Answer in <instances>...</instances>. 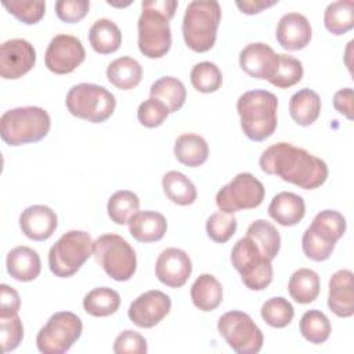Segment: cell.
<instances>
[{
	"instance_id": "cell-7",
	"label": "cell",
	"mask_w": 354,
	"mask_h": 354,
	"mask_svg": "<svg viewBox=\"0 0 354 354\" xmlns=\"http://www.w3.org/2000/svg\"><path fill=\"white\" fill-rule=\"evenodd\" d=\"M71 115L91 122L102 123L109 119L116 108L115 95L105 87L94 83H79L69 88L65 98Z\"/></svg>"
},
{
	"instance_id": "cell-35",
	"label": "cell",
	"mask_w": 354,
	"mask_h": 354,
	"mask_svg": "<svg viewBox=\"0 0 354 354\" xmlns=\"http://www.w3.org/2000/svg\"><path fill=\"white\" fill-rule=\"evenodd\" d=\"M246 236L253 239L263 254L270 260H274L279 253L281 235L271 223L266 220L253 221L246 230Z\"/></svg>"
},
{
	"instance_id": "cell-21",
	"label": "cell",
	"mask_w": 354,
	"mask_h": 354,
	"mask_svg": "<svg viewBox=\"0 0 354 354\" xmlns=\"http://www.w3.org/2000/svg\"><path fill=\"white\" fill-rule=\"evenodd\" d=\"M6 266L8 274L19 282L33 281L41 271L40 256L29 246H17L11 249L7 253Z\"/></svg>"
},
{
	"instance_id": "cell-15",
	"label": "cell",
	"mask_w": 354,
	"mask_h": 354,
	"mask_svg": "<svg viewBox=\"0 0 354 354\" xmlns=\"http://www.w3.org/2000/svg\"><path fill=\"white\" fill-rule=\"evenodd\" d=\"M171 310L170 297L162 290H148L134 299L129 307L127 315L138 328H153Z\"/></svg>"
},
{
	"instance_id": "cell-22",
	"label": "cell",
	"mask_w": 354,
	"mask_h": 354,
	"mask_svg": "<svg viewBox=\"0 0 354 354\" xmlns=\"http://www.w3.org/2000/svg\"><path fill=\"white\" fill-rule=\"evenodd\" d=\"M268 214L274 221L283 227L296 225L306 214L304 199L297 194L282 191L271 199Z\"/></svg>"
},
{
	"instance_id": "cell-31",
	"label": "cell",
	"mask_w": 354,
	"mask_h": 354,
	"mask_svg": "<svg viewBox=\"0 0 354 354\" xmlns=\"http://www.w3.org/2000/svg\"><path fill=\"white\" fill-rule=\"evenodd\" d=\"M288 290L295 301L300 304L313 303L319 295V277L310 268H299L290 275Z\"/></svg>"
},
{
	"instance_id": "cell-2",
	"label": "cell",
	"mask_w": 354,
	"mask_h": 354,
	"mask_svg": "<svg viewBox=\"0 0 354 354\" xmlns=\"http://www.w3.org/2000/svg\"><path fill=\"white\" fill-rule=\"evenodd\" d=\"M176 0H147L138 18V48L148 58H162L171 47L169 21L174 17Z\"/></svg>"
},
{
	"instance_id": "cell-13",
	"label": "cell",
	"mask_w": 354,
	"mask_h": 354,
	"mask_svg": "<svg viewBox=\"0 0 354 354\" xmlns=\"http://www.w3.org/2000/svg\"><path fill=\"white\" fill-rule=\"evenodd\" d=\"M86 58L82 41L72 35H57L51 39L44 54V62L48 71L57 75L73 72Z\"/></svg>"
},
{
	"instance_id": "cell-23",
	"label": "cell",
	"mask_w": 354,
	"mask_h": 354,
	"mask_svg": "<svg viewBox=\"0 0 354 354\" xmlns=\"http://www.w3.org/2000/svg\"><path fill=\"white\" fill-rule=\"evenodd\" d=\"M167 230V221L162 213L144 210L137 212L129 221L131 236L144 243L160 241Z\"/></svg>"
},
{
	"instance_id": "cell-36",
	"label": "cell",
	"mask_w": 354,
	"mask_h": 354,
	"mask_svg": "<svg viewBox=\"0 0 354 354\" xmlns=\"http://www.w3.org/2000/svg\"><path fill=\"white\" fill-rule=\"evenodd\" d=\"M138 209H140V199L134 192L129 189L116 191L109 198L106 205L109 218L119 225L129 224L130 218L138 212Z\"/></svg>"
},
{
	"instance_id": "cell-14",
	"label": "cell",
	"mask_w": 354,
	"mask_h": 354,
	"mask_svg": "<svg viewBox=\"0 0 354 354\" xmlns=\"http://www.w3.org/2000/svg\"><path fill=\"white\" fill-rule=\"evenodd\" d=\"M36 64V50L25 39L6 40L0 47V76L15 80L26 75Z\"/></svg>"
},
{
	"instance_id": "cell-42",
	"label": "cell",
	"mask_w": 354,
	"mask_h": 354,
	"mask_svg": "<svg viewBox=\"0 0 354 354\" xmlns=\"http://www.w3.org/2000/svg\"><path fill=\"white\" fill-rule=\"evenodd\" d=\"M6 10L18 18L21 22L26 25L37 24L46 12V3L44 1H21V0H11L3 1Z\"/></svg>"
},
{
	"instance_id": "cell-27",
	"label": "cell",
	"mask_w": 354,
	"mask_h": 354,
	"mask_svg": "<svg viewBox=\"0 0 354 354\" xmlns=\"http://www.w3.org/2000/svg\"><path fill=\"white\" fill-rule=\"evenodd\" d=\"M174 156L188 167H198L207 160L209 145L202 136L185 133L174 142Z\"/></svg>"
},
{
	"instance_id": "cell-49",
	"label": "cell",
	"mask_w": 354,
	"mask_h": 354,
	"mask_svg": "<svg viewBox=\"0 0 354 354\" xmlns=\"http://www.w3.org/2000/svg\"><path fill=\"white\" fill-rule=\"evenodd\" d=\"M278 1H264V0H243V1H235L236 7L241 10V12L248 14V15H253V14H259L260 11H263L264 8H268L274 4H277Z\"/></svg>"
},
{
	"instance_id": "cell-1",
	"label": "cell",
	"mask_w": 354,
	"mask_h": 354,
	"mask_svg": "<svg viewBox=\"0 0 354 354\" xmlns=\"http://www.w3.org/2000/svg\"><path fill=\"white\" fill-rule=\"evenodd\" d=\"M260 169L303 189H315L328 178L326 163L290 142H277L263 151Z\"/></svg>"
},
{
	"instance_id": "cell-43",
	"label": "cell",
	"mask_w": 354,
	"mask_h": 354,
	"mask_svg": "<svg viewBox=\"0 0 354 354\" xmlns=\"http://www.w3.org/2000/svg\"><path fill=\"white\" fill-rule=\"evenodd\" d=\"M169 113L170 112L167 106L162 101L153 97H149L148 100L140 104L137 109V119L142 126L153 129L160 126L166 120Z\"/></svg>"
},
{
	"instance_id": "cell-45",
	"label": "cell",
	"mask_w": 354,
	"mask_h": 354,
	"mask_svg": "<svg viewBox=\"0 0 354 354\" xmlns=\"http://www.w3.org/2000/svg\"><path fill=\"white\" fill-rule=\"evenodd\" d=\"M112 350L116 354H145L148 351V346L141 333L126 329L116 336Z\"/></svg>"
},
{
	"instance_id": "cell-5",
	"label": "cell",
	"mask_w": 354,
	"mask_h": 354,
	"mask_svg": "<svg viewBox=\"0 0 354 354\" xmlns=\"http://www.w3.org/2000/svg\"><path fill=\"white\" fill-rule=\"evenodd\" d=\"M220 21L221 7L217 1H191L183 18L185 44L195 53L209 51L216 43Z\"/></svg>"
},
{
	"instance_id": "cell-40",
	"label": "cell",
	"mask_w": 354,
	"mask_h": 354,
	"mask_svg": "<svg viewBox=\"0 0 354 354\" xmlns=\"http://www.w3.org/2000/svg\"><path fill=\"white\" fill-rule=\"evenodd\" d=\"M260 314L267 325L272 328H285L292 322L295 310L290 301L282 296H277L264 301Z\"/></svg>"
},
{
	"instance_id": "cell-28",
	"label": "cell",
	"mask_w": 354,
	"mask_h": 354,
	"mask_svg": "<svg viewBox=\"0 0 354 354\" xmlns=\"http://www.w3.org/2000/svg\"><path fill=\"white\" fill-rule=\"evenodd\" d=\"M106 77L119 90H131L137 87L142 77L140 62L131 57H120L106 66Z\"/></svg>"
},
{
	"instance_id": "cell-32",
	"label": "cell",
	"mask_w": 354,
	"mask_h": 354,
	"mask_svg": "<svg viewBox=\"0 0 354 354\" xmlns=\"http://www.w3.org/2000/svg\"><path fill=\"white\" fill-rule=\"evenodd\" d=\"M162 187L166 196L176 205L188 206L195 202L198 192L194 183L177 170L167 171L162 178Z\"/></svg>"
},
{
	"instance_id": "cell-47",
	"label": "cell",
	"mask_w": 354,
	"mask_h": 354,
	"mask_svg": "<svg viewBox=\"0 0 354 354\" xmlns=\"http://www.w3.org/2000/svg\"><path fill=\"white\" fill-rule=\"evenodd\" d=\"M21 307V299L18 292L6 285H0V317H10L18 314Z\"/></svg>"
},
{
	"instance_id": "cell-8",
	"label": "cell",
	"mask_w": 354,
	"mask_h": 354,
	"mask_svg": "<svg viewBox=\"0 0 354 354\" xmlns=\"http://www.w3.org/2000/svg\"><path fill=\"white\" fill-rule=\"evenodd\" d=\"M93 256L104 271L115 281H129L137 270L133 246L118 234H104L93 243Z\"/></svg>"
},
{
	"instance_id": "cell-3",
	"label": "cell",
	"mask_w": 354,
	"mask_h": 354,
	"mask_svg": "<svg viewBox=\"0 0 354 354\" xmlns=\"http://www.w3.org/2000/svg\"><path fill=\"white\" fill-rule=\"evenodd\" d=\"M236 111L241 129L252 141H264L271 137L278 124V98L267 90H250L239 95Z\"/></svg>"
},
{
	"instance_id": "cell-19",
	"label": "cell",
	"mask_w": 354,
	"mask_h": 354,
	"mask_svg": "<svg viewBox=\"0 0 354 354\" xmlns=\"http://www.w3.org/2000/svg\"><path fill=\"white\" fill-rule=\"evenodd\" d=\"M58 225L55 212L46 205H32L19 216V228L32 241L48 239Z\"/></svg>"
},
{
	"instance_id": "cell-39",
	"label": "cell",
	"mask_w": 354,
	"mask_h": 354,
	"mask_svg": "<svg viewBox=\"0 0 354 354\" xmlns=\"http://www.w3.org/2000/svg\"><path fill=\"white\" fill-rule=\"evenodd\" d=\"M192 86L199 91V93H214L221 87L223 83V73L220 68L210 61H203L191 69L189 75Z\"/></svg>"
},
{
	"instance_id": "cell-38",
	"label": "cell",
	"mask_w": 354,
	"mask_h": 354,
	"mask_svg": "<svg viewBox=\"0 0 354 354\" xmlns=\"http://www.w3.org/2000/svg\"><path fill=\"white\" fill-rule=\"evenodd\" d=\"M303 64L288 54H278L277 66L268 82L279 88H289L299 83L303 77Z\"/></svg>"
},
{
	"instance_id": "cell-33",
	"label": "cell",
	"mask_w": 354,
	"mask_h": 354,
	"mask_svg": "<svg viewBox=\"0 0 354 354\" xmlns=\"http://www.w3.org/2000/svg\"><path fill=\"white\" fill-rule=\"evenodd\" d=\"M324 25L336 36L351 30L354 26V1L337 0L328 4L324 12Z\"/></svg>"
},
{
	"instance_id": "cell-17",
	"label": "cell",
	"mask_w": 354,
	"mask_h": 354,
	"mask_svg": "<svg viewBox=\"0 0 354 354\" xmlns=\"http://www.w3.org/2000/svg\"><path fill=\"white\" fill-rule=\"evenodd\" d=\"M313 29L308 19L299 12H288L281 17L277 25L275 36L279 46L289 51H297L311 40Z\"/></svg>"
},
{
	"instance_id": "cell-41",
	"label": "cell",
	"mask_w": 354,
	"mask_h": 354,
	"mask_svg": "<svg viewBox=\"0 0 354 354\" xmlns=\"http://www.w3.org/2000/svg\"><path fill=\"white\" fill-rule=\"evenodd\" d=\"M236 227L238 221L234 213L216 212L210 214L206 221L207 236L217 243H225L227 241H230L235 234Z\"/></svg>"
},
{
	"instance_id": "cell-44",
	"label": "cell",
	"mask_w": 354,
	"mask_h": 354,
	"mask_svg": "<svg viewBox=\"0 0 354 354\" xmlns=\"http://www.w3.org/2000/svg\"><path fill=\"white\" fill-rule=\"evenodd\" d=\"M24 337V325L18 314L10 317H0V339L3 351L15 350Z\"/></svg>"
},
{
	"instance_id": "cell-6",
	"label": "cell",
	"mask_w": 354,
	"mask_h": 354,
	"mask_svg": "<svg viewBox=\"0 0 354 354\" xmlns=\"http://www.w3.org/2000/svg\"><path fill=\"white\" fill-rule=\"evenodd\" d=\"M90 234L82 230L65 232L48 250V267L55 277L69 278L93 256Z\"/></svg>"
},
{
	"instance_id": "cell-16",
	"label": "cell",
	"mask_w": 354,
	"mask_h": 354,
	"mask_svg": "<svg viewBox=\"0 0 354 354\" xmlns=\"http://www.w3.org/2000/svg\"><path fill=\"white\" fill-rule=\"evenodd\" d=\"M192 272V263L187 252L178 248L165 249L156 259V278L169 288H181Z\"/></svg>"
},
{
	"instance_id": "cell-30",
	"label": "cell",
	"mask_w": 354,
	"mask_h": 354,
	"mask_svg": "<svg viewBox=\"0 0 354 354\" xmlns=\"http://www.w3.org/2000/svg\"><path fill=\"white\" fill-rule=\"evenodd\" d=\"M151 97L162 101L170 113L181 109L187 100V90L181 80L173 76H163L155 80L149 88Z\"/></svg>"
},
{
	"instance_id": "cell-46",
	"label": "cell",
	"mask_w": 354,
	"mask_h": 354,
	"mask_svg": "<svg viewBox=\"0 0 354 354\" xmlns=\"http://www.w3.org/2000/svg\"><path fill=\"white\" fill-rule=\"evenodd\" d=\"M90 8L87 0H61L55 3L57 17L68 24H75L83 19Z\"/></svg>"
},
{
	"instance_id": "cell-11",
	"label": "cell",
	"mask_w": 354,
	"mask_h": 354,
	"mask_svg": "<svg viewBox=\"0 0 354 354\" xmlns=\"http://www.w3.org/2000/svg\"><path fill=\"white\" fill-rule=\"evenodd\" d=\"M217 330L238 354H257L263 347V332L246 313L232 310L223 314Z\"/></svg>"
},
{
	"instance_id": "cell-10",
	"label": "cell",
	"mask_w": 354,
	"mask_h": 354,
	"mask_svg": "<svg viewBox=\"0 0 354 354\" xmlns=\"http://www.w3.org/2000/svg\"><path fill=\"white\" fill-rule=\"evenodd\" d=\"M82 319L71 311L53 314L36 336L37 350L43 354H64L80 337Z\"/></svg>"
},
{
	"instance_id": "cell-26",
	"label": "cell",
	"mask_w": 354,
	"mask_h": 354,
	"mask_svg": "<svg viewBox=\"0 0 354 354\" xmlns=\"http://www.w3.org/2000/svg\"><path fill=\"white\" fill-rule=\"evenodd\" d=\"M290 118L299 126L313 124L321 113V98L311 88L296 91L289 100Z\"/></svg>"
},
{
	"instance_id": "cell-37",
	"label": "cell",
	"mask_w": 354,
	"mask_h": 354,
	"mask_svg": "<svg viewBox=\"0 0 354 354\" xmlns=\"http://www.w3.org/2000/svg\"><path fill=\"white\" fill-rule=\"evenodd\" d=\"M301 336L314 344H322L328 340L332 326L328 317L319 310L306 311L299 324Z\"/></svg>"
},
{
	"instance_id": "cell-24",
	"label": "cell",
	"mask_w": 354,
	"mask_h": 354,
	"mask_svg": "<svg viewBox=\"0 0 354 354\" xmlns=\"http://www.w3.org/2000/svg\"><path fill=\"white\" fill-rule=\"evenodd\" d=\"M307 231L319 242L335 248L336 242L346 232V218L337 210H321L314 217Z\"/></svg>"
},
{
	"instance_id": "cell-18",
	"label": "cell",
	"mask_w": 354,
	"mask_h": 354,
	"mask_svg": "<svg viewBox=\"0 0 354 354\" xmlns=\"http://www.w3.org/2000/svg\"><path fill=\"white\" fill-rule=\"evenodd\" d=\"M278 62V54L266 43H250L239 53V65L254 79L268 80Z\"/></svg>"
},
{
	"instance_id": "cell-25",
	"label": "cell",
	"mask_w": 354,
	"mask_h": 354,
	"mask_svg": "<svg viewBox=\"0 0 354 354\" xmlns=\"http://www.w3.org/2000/svg\"><path fill=\"white\" fill-rule=\"evenodd\" d=\"M191 300L201 311H213L223 301V286L212 274H201L191 286Z\"/></svg>"
},
{
	"instance_id": "cell-48",
	"label": "cell",
	"mask_w": 354,
	"mask_h": 354,
	"mask_svg": "<svg viewBox=\"0 0 354 354\" xmlns=\"http://www.w3.org/2000/svg\"><path fill=\"white\" fill-rule=\"evenodd\" d=\"M333 106L339 113L353 120V88L346 87L336 91L333 95Z\"/></svg>"
},
{
	"instance_id": "cell-9",
	"label": "cell",
	"mask_w": 354,
	"mask_h": 354,
	"mask_svg": "<svg viewBox=\"0 0 354 354\" xmlns=\"http://www.w3.org/2000/svg\"><path fill=\"white\" fill-rule=\"evenodd\" d=\"M231 263L241 274L243 285L250 290H263L271 282L274 270L271 260L263 254L249 236L241 238L231 250Z\"/></svg>"
},
{
	"instance_id": "cell-12",
	"label": "cell",
	"mask_w": 354,
	"mask_h": 354,
	"mask_svg": "<svg viewBox=\"0 0 354 354\" xmlns=\"http://www.w3.org/2000/svg\"><path fill=\"white\" fill-rule=\"evenodd\" d=\"M264 195L261 181L250 173H239L217 192L216 205L220 212L235 213L260 206Z\"/></svg>"
},
{
	"instance_id": "cell-4",
	"label": "cell",
	"mask_w": 354,
	"mask_h": 354,
	"mask_svg": "<svg viewBox=\"0 0 354 354\" xmlns=\"http://www.w3.org/2000/svg\"><path fill=\"white\" fill-rule=\"evenodd\" d=\"M50 127V115L41 106L12 108L0 118L1 140L11 147L40 141L48 134Z\"/></svg>"
},
{
	"instance_id": "cell-20",
	"label": "cell",
	"mask_w": 354,
	"mask_h": 354,
	"mask_svg": "<svg viewBox=\"0 0 354 354\" xmlns=\"http://www.w3.org/2000/svg\"><path fill=\"white\" fill-rule=\"evenodd\" d=\"M350 270H339L329 279L328 307L342 318L354 314V281Z\"/></svg>"
},
{
	"instance_id": "cell-29",
	"label": "cell",
	"mask_w": 354,
	"mask_h": 354,
	"mask_svg": "<svg viewBox=\"0 0 354 354\" xmlns=\"http://www.w3.org/2000/svg\"><path fill=\"white\" fill-rule=\"evenodd\" d=\"M88 41L95 53L111 54L115 53L122 44V32L113 21L100 18L88 30Z\"/></svg>"
},
{
	"instance_id": "cell-34",
	"label": "cell",
	"mask_w": 354,
	"mask_h": 354,
	"mask_svg": "<svg viewBox=\"0 0 354 354\" xmlns=\"http://www.w3.org/2000/svg\"><path fill=\"white\" fill-rule=\"evenodd\" d=\"M120 296L115 289L100 286L90 290L83 299V308L93 317H108L119 310Z\"/></svg>"
}]
</instances>
